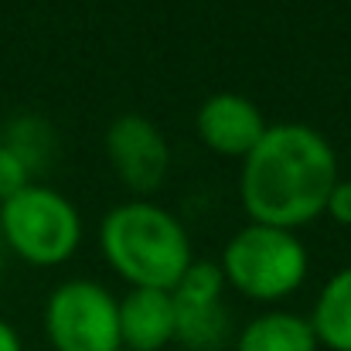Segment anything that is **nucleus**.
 Instances as JSON below:
<instances>
[{
  "label": "nucleus",
  "instance_id": "nucleus-11",
  "mask_svg": "<svg viewBox=\"0 0 351 351\" xmlns=\"http://www.w3.org/2000/svg\"><path fill=\"white\" fill-rule=\"evenodd\" d=\"M178 307V335L174 341L188 345L191 351H208V348H219L226 331H229V314L219 304H181L174 300Z\"/></svg>",
  "mask_w": 351,
  "mask_h": 351
},
{
  "label": "nucleus",
  "instance_id": "nucleus-9",
  "mask_svg": "<svg viewBox=\"0 0 351 351\" xmlns=\"http://www.w3.org/2000/svg\"><path fill=\"white\" fill-rule=\"evenodd\" d=\"M311 317L293 311H263L235 338V351H317Z\"/></svg>",
  "mask_w": 351,
  "mask_h": 351
},
{
  "label": "nucleus",
  "instance_id": "nucleus-8",
  "mask_svg": "<svg viewBox=\"0 0 351 351\" xmlns=\"http://www.w3.org/2000/svg\"><path fill=\"white\" fill-rule=\"evenodd\" d=\"M178 335V307L171 290L130 287L119 300V341L123 351H164Z\"/></svg>",
  "mask_w": 351,
  "mask_h": 351
},
{
  "label": "nucleus",
  "instance_id": "nucleus-16",
  "mask_svg": "<svg viewBox=\"0 0 351 351\" xmlns=\"http://www.w3.org/2000/svg\"><path fill=\"white\" fill-rule=\"evenodd\" d=\"M0 273H3V239H0Z\"/></svg>",
  "mask_w": 351,
  "mask_h": 351
},
{
  "label": "nucleus",
  "instance_id": "nucleus-10",
  "mask_svg": "<svg viewBox=\"0 0 351 351\" xmlns=\"http://www.w3.org/2000/svg\"><path fill=\"white\" fill-rule=\"evenodd\" d=\"M311 328L321 348L351 351V266L331 273L321 287L311 311Z\"/></svg>",
  "mask_w": 351,
  "mask_h": 351
},
{
  "label": "nucleus",
  "instance_id": "nucleus-12",
  "mask_svg": "<svg viewBox=\"0 0 351 351\" xmlns=\"http://www.w3.org/2000/svg\"><path fill=\"white\" fill-rule=\"evenodd\" d=\"M222 290H226L222 266H215V263H191L184 269L181 283L171 293L181 304H219L222 300Z\"/></svg>",
  "mask_w": 351,
  "mask_h": 351
},
{
  "label": "nucleus",
  "instance_id": "nucleus-2",
  "mask_svg": "<svg viewBox=\"0 0 351 351\" xmlns=\"http://www.w3.org/2000/svg\"><path fill=\"white\" fill-rule=\"evenodd\" d=\"M99 245L130 287L147 290H174L195 263L184 226L167 208L143 198L123 202L103 219Z\"/></svg>",
  "mask_w": 351,
  "mask_h": 351
},
{
  "label": "nucleus",
  "instance_id": "nucleus-3",
  "mask_svg": "<svg viewBox=\"0 0 351 351\" xmlns=\"http://www.w3.org/2000/svg\"><path fill=\"white\" fill-rule=\"evenodd\" d=\"M219 266L226 283L242 297L273 304L290 297L307 280L311 259L297 232L252 222L226 242Z\"/></svg>",
  "mask_w": 351,
  "mask_h": 351
},
{
  "label": "nucleus",
  "instance_id": "nucleus-5",
  "mask_svg": "<svg viewBox=\"0 0 351 351\" xmlns=\"http://www.w3.org/2000/svg\"><path fill=\"white\" fill-rule=\"evenodd\" d=\"M45 335L55 351H123L119 300L96 280H69L45 304Z\"/></svg>",
  "mask_w": 351,
  "mask_h": 351
},
{
  "label": "nucleus",
  "instance_id": "nucleus-15",
  "mask_svg": "<svg viewBox=\"0 0 351 351\" xmlns=\"http://www.w3.org/2000/svg\"><path fill=\"white\" fill-rule=\"evenodd\" d=\"M0 351H24L21 348V338H17V331L0 317Z\"/></svg>",
  "mask_w": 351,
  "mask_h": 351
},
{
  "label": "nucleus",
  "instance_id": "nucleus-14",
  "mask_svg": "<svg viewBox=\"0 0 351 351\" xmlns=\"http://www.w3.org/2000/svg\"><path fill=\"white\" fill-rule=\"evenodd\" d=\"M324 215H331L338 226H351V181L338 178V184H335L331 195H328V208H324Z\"/></svg>",
  "mask_w": 351,
  "mask_h": 351
},
{
  "label": "nucleus",
  "instance_id": "nucleus-4",
  "mask_svg": "<svg viewBox=\"0 0 351 351\" xmlns=\"http://www.w3.org/2000/svg\"><path fill=\"white\" fill-rule=\"evenodd\" d=\"M0 239L31 266H62L82 242V219L62 191L27 184L0 202Z\"/></svg>",
  "mask_w": 351,
  "mask_h": 351
},
{
  "label": "nucleus",
  "instance_id": "nucleus-13",
  "mask_svg": "<svg viewBox=\"0 0 351 351\" xmlns=\"http://www.w3.org/2000/svg\"><path fill=\"white\" fill-rule=\"evenodd\" d=\"M31 181H27V160L14 150V147H3L0 143V202L14 198L17 191H24Z\"/></svg>",
  "mask_w": 351,
  "mask_h": 351
},
{
  "label": "nucleus",
  "instance_id": "nucleus-6",
  "mask_svg": "<svg viewBox=\"0 0 351 351\" xmlns=\"http://www.w3.org/2000/svg\"><path fill=\"white\" fill-rule=\"evenodd\" d=\"M106 157L117 178L136 195L160 188L171 167V150L164 133L140 113H123L106 130Z\"/></svg>",
  "mask_w": 351,
  "mask_h": 351
},
{
  "label": "nucleus",
  "instance_id": "nucleus-1",
  "mask_svg": "<svg viewBox=\"0 0 351 351\" xmlns=\"http://www.w3.org/2000/svg\"><path fill=\"white\" fill-rule=\"evenodd\" d=\"M338 184V154L314 126L276 123L242 160L239 195L256 226L290 229L314 222Z\"/></svg>",
  "mask_w": 351,
  "mask_h": 351
},
{
  "label": "nucleus",
  "instance_id": "nucleus-7",
  "mask_svg": "<svg viewBox=\"0 0 351 351\" xmlns=\"http://www.w3.org/2000/svg\"><path fill=\"white\" fill-rule=\"evenodd\" d=\"M195 126H198V136L208 150H215L222 157L245 160L252 154V147L263 140L269 123L252 99H245L239 93H215L202 103Z\"/></svg>",
  "mask_w": 351,
  "mask_h": 351
}]
</instances>
